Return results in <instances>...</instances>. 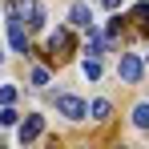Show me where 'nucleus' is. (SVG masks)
Instances as JSON below:
<instances>
[{"label":"nucleus","mask_w":149,"mask_h":149,"mask_svg":"<svg viewBox=\"0 0 149 149\" xmlns=\"http://www.w3.org/2000/svg\"><path fill=\"white\" fill-rule=\"evenodd\" d=\"M4 12H8L12 20H20V16H24L28 28H45V8H40V0H8V4H4Z\"/></svg>","instance_id":"1"},{"label":"nucleus","mask_w":149,"mask_h":149,"mask_svg":"<svg viewBox=\"0 0 149 149\" xmlns=\"http://www.w3.org/2000/svg\"><path fill=\"white\" fill-rule=\"evenodd\" d=\"M52 101H56V113L69 117V121H85V113H89V105L81 97H73V93H56Z\"/></svg>","instance_id":"2"},{"label":"nucleus","mask_w":149,"mask_h":149,"mask_svg":"<svg viewBox=\"0 0 149 149\" xmlns=\"http://www.w3.org/2000/svg\"><path fill=\"white\" fill-rule=\"evenodd\" d=\"M117 77H121L125 85H137V81H141V61H137L133 52H121V65H117Z\"/></svg>","instance_id":"3"},{"label":"nucleus","mask_w":149,"mask_h":149,"mask_svg":"<svg viewBox=\"0 0 149 149\" xmlns=\"http://www.w3.org/2000/svg\"><path fill=\"white\" fill-rule=\"evenodd\" d=\"M40 133H45V117H40V113H28L24 121H20V133H16V137L28 145V141H36Z\"/></svg>","instance_id":"4"},{"label":"nucleus","mask_w":149,"mask_h":149,"mask_svg":"<svg viewBox=\"0 0 149 149\" xmlns=\"http://www.w3.org/2000/svg\"><path fill=\"white\" fill-rule=\"evenodd\" d=\"M8 45H12L16 52H28V32H24L20 20H8Z\"/></svg>","instance_id":"5"},{"label":"nucleus","mask_w":149,"mask_h":149,"mask_svg":"<svg viewBox=\"0 0 149 149\" xmlns=\"http://www.w3.org/2000/svg\"><path fill=\"white\" fill-rule=\"evenodd\" d=\"M49 49H52V52H69V49H73L69 28H56V32H52V36H49Z\"/></svg>","instance_id":"6"},{"label":"nucleus","mask_w":149,"mask_h":149,"mask_svg":"<svg viewBox=\"0 0 149 149\" xmlns=\"http://www.w3.org/2000/svg\"><path fill=\"white\" fill-rule=\"evenodd\" d=\"M69 16H73L77 28H93V24H97V20H93V12H89L85 4H73V12H69Z\"/></svg>","instance_id":"7"},{"label":"nucleus","mask_w":149,"mask_h":149,"mask_svg":"<svg viewBox=\"0 0 149 149\" xmlns=\"http://www.w3.org/2000/svg\"><path fill=\"white\" fill-rule=\"evenodd\" d=\"M133 125H137V129H149V101L133 109Z\"/></svg>","instance_id":"8"},{"label":"nucleus","mask_w":149,"mask_h":149,"mask_svg":"<svg viewBox=\"0 0 149 149\" xmlns=\"http://www.w3.org/2000/svg\"><path fill=\"white\" fill-rule=\"evenodd\" d=\"M89 113H93V121H109V101H93Z\"/></svg>","instance_id":"9"},{"label":"nucleus","mask_w":149,"mask_h":149,"mask_svg":"<svg viewBox=\"0 0 149 149\" xmlns=\"http://www.w3.org/2000/svg\"><path fill=\"white\" fill-rule=\"evenodd\" d=\"M81 73L89 77V81H97V77H101V61H97V56H89V61L81 65Z\"/></svg>","instance_id":"10"},{"label":"nucleus","mask_w":149,"mask_h":149,"mask_svg":"<svg viewBox=\"0 0 149 149\" xmlns=\"http://www.w3.org/2000/svg\"><path fill=\"white\" fill-rule=\"evenodd\" d=\"M32 85H36V89H40V85H49V73H45V69H40V65H36V69H32Z\"/></svg>","instance_id":"11"},{"label":"nucleus","mask_w":149,"mask_h":149,"mask_svg":"<svg viewBox=\"0 0 149 149\" xmlns=\"http://www.w3.org/2000/svg\"><path fill=\"white\" fill-rule=\"evenodd\" d=\"M12 101H16V89L4 85V89H0V105H12Z\"/></svg>","instance_id":"12"},{"label":"nucleus","mask_w":149,"mask_h":149,"mask_svg":"<svg viewBox=\"0 0 149 149\" xmlns=\"http://www.w3.org/2000/svg\"><path fill=\"white\" fill-rule=\"evenodd\" d=\"M0 125H16V113L12 109H0Z\"/></svg>","instance_id":"13"},{"label":"nucleus","mask_w":149,"mask_h":149,"mask_svg":"<svg viewBox=\"0 0 149 149\" xmlns=\"http://www.w3.org/2000/svg\"><path fill=\"white\" fill-rule=\"evenodd\" d=\"M105 8H121V0H105Z\"/></svg>","instance_id":"14"},{"label":"nucleus","mask_w":149,"mask_h":149,"mask_svg":"<svg viewBox=\"0 0 149 149\" xmlns=\"http://www.w3.org/2000/svg\"><path fill=\"white\" fill-rule=\"evenodd\" d=\"M0 61H4V49H0Z\"/></svg>","instance_id":"15"}]
</instances>
